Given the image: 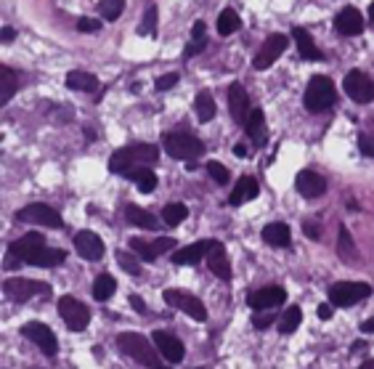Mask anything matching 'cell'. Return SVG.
Instances as JSON below:
<instances>
[{
  "label": "cell",
  "instance_id": "6da1fadb",
  "mask_svg": "<svg viewBox=\"0 0 374 369\" xmlns=\"http://www.w3.org/2000/svg\"><path fill=\"white\" fill-rule=\"evenodd\" d=\"M159 160V149L154 143H131V146H122L114 155L109 157V173H120L125 176L128 170L135 167H149Z\"/></svg>",
  "mask_w": 374,
  "mask_h": 369
},
{
  "label": "cell",
  "instance_id": "7a4b0ae2",
  "mask_svg": "<svg viewBox=\"0 0 374 369\" xmlns=\"http://www.w3.org/2000/svg\"><path fill=\"white\" fill-rule=\"evenodd\" d=\"M117 348H120L125 356H131L133 361L144 364V367H149V369H157L159 367L157 351L152 348V343L146 340L144 335H138V332H122L120 337H117Z\"/></svg>",
  "mask_w": 374,
  "mask_h": 369
},
{
  "label": "cell",
  "instance_id": "3957f363",
  "mask_svg": "<svg viewBox=\"0 0 374 369\" xmlns=\"http://www.w3.org/2000/svg\"><path fill=\"white\" fill-rule=\"evenodd\" d=\"M335 83L324 77V75H314L308 80V88H305V96H302V104L308 112H326V109L335 104Z\"/></svg>",
  "mask_w": 374,
  "mask_h": 369
},
{
  "label": "cell",
  "instance_id": "277c9868",
  "mask_svg": "<svg viewBox=\"0 0 374 369\" xmlns=\"http://www.w3.org/2000/svg\"><path fill=\"white\" fill-rule=\"evenodd\" d=\"M162 146L170 157L175 160H186V162H196V157L205 155V143L194 138L189 133H168L162 138Z\"/></svg>",
  "mask_w": 374,
  "mask_h": 369
},
{
  "label": "cell",
  "instance_id": "5b68a950",
  "mask_svg": "<svg viewBox=\"0 0 374 369\" xmlns=\"http://www.w3.org/2000/svg\"><path fill=\"white\" fill-rule=\"evenodd\" d=\"M3 292L6 298L13 303H27V300L37 298V295H48L51 285L46 282H37V279H22V276H11L3 282Z\"/></svg>",
  "mask_w": 374,
  "mask_h": 369
},
{
  "label": "cell",
  "instance_id": "8992f818",
  "mask_svg": "<svg viewBox=\"0 0 374 369\" xmlns=\"http://www.w3.org/2000/svg\"><path fill=\"white\" fill-rule=\"evenodd\" d=\"M369 295H372V285H366V282H338L329 287V303L340 306V309L356 306Z\"/></svg>",
  "mask_w": 374,
  "mask_h": 369
},
{
  "label": "cell",
  "instance_id": "52a82bcc",
  "mask_svg": "<svg viewBox=\"0 0 374 369\" xmlns=\"http://www.w3.org/2000/svg\"><path fill=\"white\" fill-rule=\"evenodd\" d=\"M162 298H165L168 306L181 309L183 313H189L194 322H205L207 319L205 303L196 298V295H192V292H186V290H165V292H162Z\"/></svg>",
  "mask_w": 374,
  "mask_h": 369
},
{
  "label": "cell",
  "instance_id": "ba28073f",
  "mask_svg": "<svg viewBox=\"0 0 374 369\" xmlns=\"http://www.w3.org/2000/svg\"><path fill=\"white\" fill-rule=\"evenodd\" d=\"M16 221L37 224V226H48V228L64 226L59 210H56V207H51V205H46V202H32V205H27V207H22V210L16 213Z\"/></svg>",
  "mask_w": 374,
  "mask_h": 369
},
{
  "label": "cell",
  "instance_id": "9c48e42d",
  "mask_svg": "<svg viewBox=\"0 0 374 369\" xmlns=\"http://www.w3.org/2000/svg\"><path fill=\"white\" fill-rule=\"evenodd\" d=\"M342 88L356 104H372L374 101V80L361 70H350L342 80Z\"/></svg>",
  "mask_w": 374,
  "mask_h": 369
},
{
  "label": "cell",
  "instance_id": "30bf717a",
  "mask_svg": "<svg viewBox=\"0 0 374 369\" xmlns=\"http://www.w3.org/2000/svg\"><path fill=\"white\" fill-rule=\"evenodd\" d=\"M59 313L61 319H64V324L69 330H74V332H83L85 327H88V322H91L88 306L80 303L77 298H72V295H61L59 298Z\"/></svg>",
  "mask_w": 374,
  "mask_h": 369
},
{
  "label": "cell",
  "instance_id": "8fae6325",
  "mask_svg": "<svg viewBox=\"0 0 374 369\" xmlns=\"http://www.w3.org/2000/svg\"><path fill=\"white\" fill-rule=\"evenodd\" d=\"M22 335H25L27 340H32L46 356H53L56 351H59V343H56V335H53V330H51L48 324L43 322H27L25 327H22Z\"/></svg>",
  "mask_w": 374,
  "mask_h": 369
},
{
  "label": "cell",
  "instance_id": "7c38bea8",
  "mask_svg": "<svg viewBox=\"0 0 374 369\" xmlns=\"http://www.w3.org/2000/svg\"><path fill=\"white\" fill-rule=\"evenodd\" d=\"M287 40L290 37L287 35H281V32H276V35H271L266 37V43H263V48L255 53V59H253V67L255 70H268L274 61L284 53V48H287Z\"/></svg>",
  "mask_w": 374,
  "mask_h": 369
},
{
  "label": "cell",
  "instance_id": "4fadbf2b",
  "mask_svg": "<svg viewBox=\"0 0 374 369\" xmlns=\"http://www.w3.org/2000/svg\"><path fill=\"white\" fill-rule=\"evenodd\" d=\"M43 247H46V237H43L40 231H29V234H25L22 239H16V242L8 245V250H11L13 258H16V261H25V263L32 261Z\"/></svg>",
  "mask_w": 374,
  "mask_h": 369
},
{
  "label": "cell",
  "instance_id": "5bb4252c",
  "mask_svg": "<svg viewBox=\"0 0 374 369\" xmlns=\"http://www.w3.org/2000/svg\"><path fill=\"white\" fill-rule=\"evenodd\" d=\"M287 300V292H284V287L279 285H271V287H263V290H255L250 292V298H247V306L253 311H268V309H276Z\"/></svg>",
  "mask_w": 374,
  "mask_h": 369
},
{
  "label": "cell",
  "instance_id": "9a60e30c",
  "mask_svg": "<svg viewBox=\"0 0 374 369\" xmlns=\"http://www.w3.org/2000/svg\"><path fill=\"white\" fill-rule=\"evenodd\" d=\"M74 250L85 261H101L104 258V239L93 231H77L74 234Z\"/></svg>",
  "mask_w": 374,
  "mask_h": 369
},
{
  "label": "cell",
  "instance_id": "2e32d148",
  "mask_svg": "<svg viewBox=\"0 0 374 369\" xmlns=\"http://www.w3.org/2000/svg\"><path fill=\"white\" fill-rule=\"evenodd\" d=\"M215 245H218L215 239L194 242V245H189V247H181V250L173 252V263H175V266H194V263H199L202 258H207Z\"/></svg>",
  "mask_w": 374,
  "mask_h": 369
},
{
  "label": "cell",
  "instance_id": "e0dca14e",
  "mask_svg": "<svg viewBox=\"0 0 374 369\" xmlns=\"http://www.w3.org/2000/svg\"><path fill=\"white\" fill-rule=\"evenodd\" d=\"M229 109H231V117H234V122L236 125H244L247 122V117H250V96H247V91H244V85L234 83L229 88Z\"/></svg>",
  "mask_w": 374,
  "mask_h": 369
},
{
  "label": "cell",
  "instance_id": "ac0fdd59",
  "mask_svg": "<svg viewBox=\"0 0 374 369\" xmlns=\"http://www.w3.org/2000/svg\"><path fill=\"white\" fill-rule=\"evenodd\" d=\"M295 186H298V194L305 197V200H316V197H321L326 191V181L314 173V170H300L298 173V179H295Z\"/></svg>",
  "mask_w": 374,
  "mask_h": 369
},
{
  "label": "cell",
  "instance_id": "d6986e66",
  "mask_svg": "<svg viewBox=\"0 0 374 369\" xmlns=\"http://www.w3.org/2000/svg\"><path fill=\"white\" fill-rule=\"evenodd\" d=\"M152 337H154V346H157L159 356H165L168 361H173V364L181 361L183 354H186V348H183V343L175 337V335L157 330V332H152Z\"/></svg>",
  "mask_w": 374,
  "mask_h": 369
},
{
  "label": "cell",
  "instance_id": "ffe728a7",
  "mask_svg": "<svg viewBox=\"0 0 374 369\" xmlns=\"http://www.w3.org/2000/svg\"><path fill=\"white\" fill-rule=\"evenodd\" d=\"M335 30H338L340 35H361L363 32V16L359 8H353V6H348V8H342V11L335 16Z\"/></svg>",
  "mask_w": 374,
  "mask_h": 369
},
{
  "label": "cell",
  "instance_id": "44dd1931",
  "mask_svg": "<svg viewBox=\"0 0 374 369\" xmlns=\"http://www.w3.org/2000/svg\"><path fill=\"white\" fill-rule=\"evenodd\" d=\"M292 37H295V43H298V53H300V59H305V61H321L324 59V53L319 51V46L314 43V37L308 35V30L295 27V30H292Z\"/></svg>",
  "mask_w": 374,
  "mask_h": 369
},
{
  "label": "cell",
  "instance_id": "7402d4cb",
  "mask_svg": "<svg viewBox=\"0 0 374 369\" xmlns=\"http://www.w3.org/2000/svg\"><path fill=\"white\" fill-rule=\"evenodd\" d=\"M244 131L253 138L255 146H266L268 128H266V115H263V109H253V112H250V117L244 122Z\"/></svg>",
  "mask_w": 374,
  "mask_h": 369
},
{
  "label": "cell",
  "instance_id": "603a6c76",
  "mask_svg": "<svg viewBox=\"0 0 374 369\" xmlns=\"http://www.w3.org/2000/svg\"><path fill=\"white\" fill-rule=\"evenodd\" d=\"M258 194H260V186H258V181L250 179V176H244V179H239V183L234 186V191H231V197H229V202L234 205V207H239V205L255 200Z\"/></svg>",
  "mask_w": 374,
  "mask_h": 369
},
{
  "label": "cell",
  "instance_id": "cb8c5ba5",
  "mask_svg": "<svg viewBox=\"0 0 374 369\" xmlns=\"http://www.w3.org/2000/svg\"><path fill=\"white\" fill-rule=\"evenodd\" d=\"M207 266H210V271L218 276V279H223V282H229L231 279V263L226 258V250H223V245L218 242L215 247L210 250L207 255Z\"/></svg>",
  "mask_w": 374,
  "mask_h": 369
},
{
  "label": "cell",
  "instance_id": "d4e9b609",
  "mask_svg": "<svg viewBox=\"0 0 374 369\" xmlns=\"http://www.w3.org/2000/svg\"><path fill=\"white\" fill-rule=\"evenodd\" d=\"M263 242L271 247H290L292 242V231L287 224H268L263 228Z\"/></svg>",
  "mask_w": 374,
  "mask_h": 369
},
{
  "label": "cell",
  "instance_id": "484cf974",
  "mask_svg": "<svg viewBox=\"0 0 374 369\" xmlns=\"http://www.w3.org/2000/svg\"><path fill=\"white\" fill-rule=\"evenodd\" d=\"M67 88L83 91V93H93V91L98 88V80H96V75H91V72L72 70L69 75H67Z\"/></svg>",
  "mask_w": 374,
  "mask_h": 369
},
{
  "label": "cell",
  "instance_id": "4316f807",
  "mask_svg": "<svg viewBox=\"0 0 374 369\" xmlns=\"http://www.w3.org/2000/svg\"><path fill=\"white\" fill-rule=\"evenodd\" d=\"M125 179L133 181L135 186H138V191H144V194H152L154 186H157V176H154L152 167H135V170H128Z\"/></svg>",
  "mask_w": 374,
  "mask_h": 369
},
{
  "label": "cell",
  "instance_id": "83f0119b",
  "mask_svg": "<svg viewBox=\"0 0 374 369\" xmlns=\"http://www.w3.org/2000/svg\"><path fill=\"white\" fill-rule=\"evenodd\" d=\"M125 218H128V224H133V226H138V228L157 226V215H152L149 210H144V207H135V205H128V207H125Z\"/></svg>",
  "mask_w": 374,
  "mask_h": 369
},
{
  "label": "cell",
  "instance_id": "f1b7e54d",
  "mask_svg": "<svg viewBox=\"0 0 374 369\" xmlns=\"http://www.w3.org/2000/svg\"><path fill=\"white\" fill-rule=\"evenodd\" d=\"M194 112H196V117L202 119V122H210V119L215 117V101H213L210 91L196 93V98H194Z\"/></svg>",
  "mask_w": 374,
  "mask_h": 369
},
{
  "label": "cell",
  "instance_id": "f546056e",
  "mask_svg": "<svg viewBox=\"0 0 374 369\" xmlns=\"http://www.w3.org/2000/svg\"><path fill=\"white\" fill-rule=\"evenodd\" d=\"M64 261H67V252L64 250H51V247H43V250L37 252L29 263H32V266H43V268H53V266H61Z\"/></svg>",
  "mask_w": 374,
  "mask_h": 369
},
{
  "label": "cell",
  "instance_id": "4dcf8cb0",
  "mask_svg": "<svg viewBox=\"0 0 374 369\" xmlns=\"http://www.w3.org/2000/svg\"><path fill=\"white\" fill-rule=\"evenodd\" d=\"M302 322V311L300 306H290V309L281 313V319H279V332L281 335H292Z\"/></svg>",
  "mask_w": 374,
  "mask_h": 369
},
{
  "label": "cell",
  "instance_id": "1f68e13d",
  "mask_svg": "<svg viewBox=\"0 0 374 369\" xmlns=\"http://www.w3.org/2000/svg\"><path fill=\"white\" fill-rule=\"evenodd\" d=\"M114 292H117V282H114V276L112 274L96 276V282H93V298L104 303V300H109Z\"/></svg>",
  "mask_w": 374,
  "mask_h": 369
},
{
  "label": "cell",
  "instance_id": "d6a6232c",
  "mask_svg": "<svg viewBox=\"0 0 374 369\" xmlns=\"http://www.w3.org/2000/svg\"><path fill=\"white\" fill-rule=\"evenodd\" d=\"M186 218H189V207L183 202H170L168 207H162V221L168 226H181Z\"/></svg>",
  "mask_w": 374,
  "mask_h": 369
},
{
  "label": "cell",
  "instance_id": "836d02e7",
  "mask_svg": "<svg viewBox=\"0 0 374 369\" xmlns=\"http://www.w3.org/2000/svg\"><path fill=\"white\" fill-rule=\"evenodd\" d=\"M239 27H241V19L236 16L234 8H223L220 11V16H218V32L220 35H234Z\"/></svg>",
  "mask_w": 374,
  "mask_h": 369
},
{
  "label": "cell",
  "instance_id": "e575fe53",
  "mask_svg": "<svg viewBox=\"0 0 374 369\" xmlns=\"http://www.w3.org/2000/svg\"><path fill=\"white\" fill-rule=\"evenodd\" d=\"M128 247H131V250H133L138 258H144L146 263H152V261H157V258H159L157 252H154V247H152L149 242H144V239H138V237L128 239Z\"/></svg>",
  "mask_w": 374,
  "mask_h": 369
},
{
  "label": "cell",
  "instance_id": "d590c367",
  "mask_svg": "<svg viewBox=\"0 0 374 369\" xmlns=\"http://www.w3.org/2000/svg\"><path fill=\"white\" fill-rule=\"evenodd\" d=\"M0 77H3V88H0V104L11 101L13 91H16V75L8 67H0Z\"/></svg>",
  "mask_w": 374,
  "mask_h": 369
},
{
  "label": "cell",
  "instance_id": "8d00e7d4",
  "mask_svg": "<svg viewBox=\"0 0 374 369\" xmlns=\"http://www.w3.org/2000/svg\"><path fill=\"white\" fill-rule=\"evenodd\" d=\"M122 8H125V0H101V3H98V13H101L107 22H117L122 16Z\"/></svg>",
  "mask_w": 374,
  "mask_h": 369
},
{
  "label": "cell",
  "instance_id": "74e56055",
  "mask_svg": "<svg viewBox=\"0 0 374 369\" xmlns=\"http://www.w3.org/2000/svg\"><path fill=\"white\" fill-rule=\"evenodd\" d=\"M338 252L340 258L345 263H350L356 258V247H353V239H350V231L345 226L340 228V239H338Z\"/></svg>",
  "mask_w": 374,
  "mask_h": 369
},
{
  "label": "cell",
  "instance_id": "f35d334b",
  "mask_svg": "<svg viewBox=\"0 0 374 369\" xmlns=\"http://www.w3.org/2000/svg\"><path fill=\"white\" fill-rule=\"evenodd\" d=\"M117 263L122 266V271H128L131 276H141V263H138V255L131 250H120L117 252Z\"/></svg>",
  "mask_w": 374,
  "mask_h": 369
},
{
  "label": "cell",
  "instance_id": "ab89813d",
  "mask_svg": "<svg viewBox=\"0 0 374 369\" xmlns=\"http://www.w3.org/2000/svg\"><path fill=\"white\" fill-rule=\"evenodd\" d=\"M157 32V8L154 6H149L144 13V22L138 24V35L141 37H152Z\"/></svg>",
  "mask_w": 374,
  "mask_h": 369
},
{
  "label": "cell",
  "instance_id": "60d3db41",
  "mask_svg": "<svg viewBox=\"0 0 374 369\" xmlns=\"http://www.w3.org/2000/svg\"><path fill=\"white\" fill-rule=\"evenodd\" d=\"M207 173H210V179L215 181V183H220V186L229 183V179H231L229 167H223L218 160H210V162H207Z\"/></svg>",
  "mask_w": 374,
  "mask_h": 369
},
{
  "label": "cell",
  "instance_id": "b9f144b4",
  "mask_svg": "<svg viewBox=\"0 0 374 369\" xmlns=\"http://www.w3.org/2000/svg\"><path fill=\"white\" fill-rule=\"evenodd\" d=\"M274 313H266V311H255V316H253V327L255 330H268L271 324H274Z\"/></svg>",
  "mask_w": 374,
  "mask_h": 369
},
{
  "label": "cell",
  "instance_id": "7bdbcfd3",
  "mask_svg": "<svg viewBox=\"0 0 374 369\" xmlns=\"http://www.w3.org/2000/svg\"><path fill=\"white\" fill-rule=\"evenodd\" d=\"M152 247H154L157 255H162V252H168V250H175V247H178V242H175L173 237H159L157 242H152Z\"/></svg>",
  "mask_w": 374,
  "mask_h": 369
},
{
  "label": "cell",
  "instance_id": "ee69618b",
  "mask_svg": "<svg viewBox=\"0 0 374 369\" xmlns=\"http://www.w3.org/2000/svg\"><path fill=\"white\" fill-rule=\"evenodd\" d=\"M175 83H178V75H175V72H168V75H162L154 85H157V91H170Z\"/></svg>",
  "mask_w": 374,
  "mask_h": 369
},
{
  "label": "cell",
  "instance_id": "f6af8a7d",
  "mask_svg": "<svg viewBox=\"0 0 374 369\" xmlns=\"http://www.w3.org/2000/svg\"><path fill=\"white\" fill-rule=\"evenodd\" d=\"M77 30H80V32H98V30H101V22H98V19H88V16H83V19L77 22Z\"/></svg>",
  "mask_w": 374,
  "mask_h": 369
},
{
  "label": "cell",
  "instance_id": "bcb514c9",
  "mask_svg": "<svg viewBox=\"0 0 374 369\" xmlns=\"http://www.w3.org/2000/svg\"><path fill=\"white\" fill-rule=\"evenodd\" d=\"M205 46H207V40H192V43L186 46V51H183V56H186V59H192L194 53H199Z\"/></svg>",
  "mask_w": 374,
  "mask_h": 369
},
{
  "label": "cell",
  "instance_id": "7dc6e473",
  "mask_svg": "<svg viewBox=\"0 0 374 369\" xmlns=\"http://www.w3.org/2000/svg\"><path fill=\"white\" fill-rule=\"evenodd\" d=\"M332 316H335V306H332V303H321V306H319V319H321V322H329Z\"/></svg>",
  "mask_w": 374,
  "mask_h": 369
},
{
  "label": "cell",
  "instance_id": "c3c4849f",
  "mask_svg": "<svg viewBox=\"0 0 374 369\" xmlns=\"http://www.w3.org/2000/svg\"><path fill=\"white\" fill-rule=\"evenodd\" d=\"M192 40H205V22H194V27H192Z\"/></svg>",
  "mask_w": 374,
  "mask_h": 369
},
{
  "label": "cell",
  "instance_id": "681fc988",
  "mask_svg": "<svg viewBox=\"0 0 374 369\" xmlns=\"http://www.w3.org/2000/svg\"><path fill=\"white\" fill-rule=\"evenodd\" d=\"M302 231H305V237L319 239V226H316V224H308V221H305V226H302Z\"/></svg>",
  "mask_w": 374,
  "mask_h": 369
},
{
  "label": "cell",
  "instance_id": "f907efd6",
  "mask_svg": "<svg viewBox=\"0 0 374 369\" xmlns=\"http://www.w3.org/2000/svg\"><path fill=\"white\" fill-rule=\"evenodd\" d=\"M131 306H133L135 311H138V313H146V303L141 298H138V295H131Z\"/></svg>",
  "mask_w": 374,
  "mask_h": 369
},
{
  "label": "cell",
  "instance_id": "816d5d0a",
  "mask_svg": "<svg viewBox=\"0 0 374 369\" xmlns=\"http://www.w3.org/2000/svg\"><path fill=\"white\" fill-rule=\"evenodd\" d=\"M361 332L363 335L374 332V316H372V319H366V322H361Z\"/></svg>",
  "mask_w": 374,
  "mask_h": 369
},
{
  "label": "cell",
  "instance_id": "f5cc1de1",
  "mask_svg": "<svg viewBox=\"0 0 374 369\" xmlns=\"http://www.w3.org/2000/svg\"><path fill=\"white\" fill-rule=\"evenodd\" d=\"M13 37H16V32H13L11 27H3V43H11Z\"/></svg>",
  "mask_w": 374,
  "mask_h": 369
},
{
  "label": "cell",
  "instance_id": "db71d44e",
  "mask_svg": "<svg viewBox=\"0 0 374 369\" xmlns=\"http://www.w3.org/2000/svg\"><path fill=\"white\" fill-rule=\"evenodd\" d=\"M234 155H236V157H247L250 152H247V146H244V143H236V146H234Z\"/></svg>",
  "mask_w": 374,
  "mask_h": 369
},
{
  "label": "cell",
  "instance_id": "11a10c76",
  "mask_svg": "<svg viewBox=\"0 0 374 369\" xmlns=\"http://www.w3.org/2000/svg\"><path fill=\"white\" fill-rule=\"evenodd\" d=\"M361 369H374V358H369V361H363Z\"/></svg>",
  "mask_w": 374,
  "mask_h": 369
},
{
  "label": "cell",
  "instance_id": "9f6ffc18",
  "mask_svg": "<svg viewBox=\"0 0 374 369\" xmlns=\"http://www.w3.org/2000/svg\"><path fill=\"white\" fill-rule=\"evenodd\" d=\"M363 346H366V343H363V340H359V343H353V348H350V351H361Z\"/></svg>",
  "mask_w": 374,
  "mask_h": 369
},
{
  "label": "cell",
  "instance_id": "6f0895ef",
  "mask_svg": "<svg viewBox=\"0 0 374 369\" xmlns=\"http://www.w3.org/2000/svg\"><path fill=\"white\" fill-rule=\"evenodd\" d=\"M369 16H372V24H374V3L369 6Z\"/></svg>",
  "mask_w": 374,
  "mask_h": 369
},
{
  "label": "cell",
  "instance_id": "680465c9",
  "mask_svg": "<svg viewBox=\"0 0 374 369\" xmlns=\"http://www.w3.org/2000/svg\"><path fill=\"white\" fill-rule=\"evenodd\" d=\"M157 369H165V367H157Z\"/></svg>",
  "mask_w": 374,
  "mask_h": 369
}]
</instances>
